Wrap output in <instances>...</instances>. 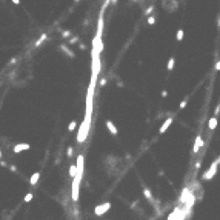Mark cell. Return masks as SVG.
Segmentation results:
<instances>
[{"instance_id": "6da1fadb", "label": "cell", "mask_w": 220, "mask_h": 220, "mask_svg": "<svg viewBox=\"0 0 220 220\" xmlns=\"http://www.w3.org/2000/svg\"><path fill=\"white\" fill-rule=\"evenodd\" d=\"M89 126H91V119L88 117H85L82 125H80V129H79V134H77V142L79 143H83L86 140L88 134H89Z\"/></svg>"}, {"instance_id": "7a4b0ae2", "label": "cell", "mask_w": 220, "mask_h": 220, "mask_svg": "<svg viewBox=\"0 0 220 220\" xmlns=\"http://www.w3.org/2000/svg\"><path fill=\"white\" fill-rule=\"evenodd\" d=\"M220 163L217 162V159L216 160H214V162L211 163V166H209V168L205 171V173H203L202 174V180L203 182H208V180H211L212 179V177L214 175H216V173H217V166H219Z\"/></svg>"}, {"instance_id": "3957f363", "label": "cell", "mask_w": 220, "mask_h": 220, "mask_svg": "<svg viewBox=\"0 0 220 220\" xmlns=\"http://www.w3.org/2000/svg\"><path fill=\"white\" fill-rule=\"evenodd\" d=\"M111 209V203L109 202H105V203H100V205H97L94 208V214L95 216H103V214L106 211H109Z\"/></svg>"}, {"instance_id": "277c9868", "label": "cell", "mask_w": 220, "mask_h": 220, "mask_svg": "<svg viewBox=\"0 0 220 220\" xmlns=\"http://www.w3.org/2000/svg\"><path fill=\"white\" fill-rule=\"evenodd\" d=\"M79 186H80V179L79 177H76V179L72 180V188H71V197H72V200L74 202H77L79 200Z\"/></svg>"}, {"instance_id": "5b68a950", "label": "cell", "mask_w": 220, "mask_h": 220, "mask_svg": "<svg viewBox=\"0 0 220 220\" xmlns=\"http://www.w3.org/2000/svg\"><path fill=\"white\" fill-rule=\"evenodd\" d=\"M77 177L79 179H82V175H83V168H85V157H83V154H80L79 157H77Z\"/></svg>"}, {"instance_id": "8992f818", "label": "cell", "mask_w": 220, "mask_h": 220, "mask_svg": "<svg viewBox=\"0 0 220 220\" xmlns=\"http://www.w3.org/2000/svg\"><path fill=\"white\" fill-rule=\"evenodd\" d=\"M202 146H203V139H202V136H197L196 142H194V146H192V154H197L198 149H200Z\"/></svg>"}, {"instance_id": "52a82bcc", "label": "cell", "mask_w": 220, "mask_h": 220, "mask_svg": "<svg viewBox=\"0 0 220 220\" xmlns=\"http://www.w3.org/2000/svg\"><path fill=\"white\" fill-rule=\"evenodd\" d=\"M29 148H31L29 143H17L14 146V152L17 154V152H22V151H28Z\"/></svg>"}, {"instance_id": "ba28073f", "label": "cell", "mask_w": 220, "mask_h": 220, "mask_svg": "<svg viewBox=\"0 0 220 220\" xmlns=\"http://www.w3.org/2000/svg\"><path fill=\"white\" fill-rule=\"evenodd\" d=\"M171 123H173V119H171V117H169V119H166V120L163 122V125L160 126V131H159V132H160V134H163V132H165V131L171 126Z\"/></svg>"}, {"instance_id": "9c48e42d", "label": "cell", "mask_w": 220, "mask_h": 220, "mask_svg": "<svg viewBox=\"0 0 220 220\" xmlns=\"http://www.w3.org/2000/svg\"><path fill=\"white\" fill-rule=\"evenodd\" d=\"M217 123H219V119H217L216 116H214V117H211V119H209V122H208V128H209L211 131H214V129H216V126H217Z\"/></svg>"}, {"instance_id": "30bf717a", "label": "cell", "mask_w": 220, "mask_h": 220, "mask_svg": "<svg viewBox=\"0 0 220 220\" xmlns=\"http://www.w3.org/2000/svg\"><path fill=\"white\" fill-rule=\"evenodd\" d=\"M106 128H108V131L112 134V136H116V134H117V128H116V125L111 120H106Z\"/></svg>"}, {"instance_id": "8fae6325", "label": "cell", "mask_w": 220, "mask_h": 220, "mask_svg": "<svg viewBox=\"0 0 220 220\" xmlns=\"http://www.w3.org/2000/svg\"><path fill=\"white\" fill-rule=\"evenodd\" d=\"M39 179H40V173L37 171V173H34L33 175L29 177V183H31V185H36L37 182H39Z\"/></svg>"}, {"instance_id": "7c38bea8", "label": "cell", "mask_w": 220, "mask_h": 220, "mask_svg": "<svg viewBox=\"0 0 220 220\" xmlns=\"http://www.w3.org/2000/svg\"><path fill=\"white\" fill-rule=\"evenodd\" d=\"M60 49H62L63 52H65V54H66L68 57H71V58L74 57V52H72L71 49H69V48H68L66 45H60Z\"/></svg>"}, {"instance_id": "4fadbf2b", "label": "cell", "mask_w": 220, "mask_h": 220, "mask_svg": "<svg viewBox=\"0 0 220 220\" xmlns=\"http://www.w3.org/2000/svg\"><path fill=\"white\" fill-rule=\"evenodd\" d=\"M46 39H48V36H46V34H42V36L39 37V40H37L36 43H34V48H39V46H40L42 43H43V42H45Z\"/></svg>"}, {"instance_id": "5bb4252c", "label": "cell", "mask_w": 220, "mask_h": 220, "mask_svg": "<svg viewBox=\"0 0 220 220\" xmlns=\"http://www.w3.org/2000/svg\"><path fill=\"white\" fill-rule=\"evenodd\" d=\"M174 65H175V58L171 57L169 60H168V63H166V69H168V71H173V69H174Z\"/></svg>"}, {"instance_id": "9a60e30c", "label": "cell", "mask_w": 220, "mask_h": 220, "mask_svg": "<svg viewBox=\"0 0 220 220\" xmlns=\"http://www.w3.org/2000/svg\"><path fill=\"white\" fill-rule=\"evenodd\" d=\"M69 175H71L72 179L77 177V166L76 165H71V168H69Z\"/></svg>"}, {"instance_id": "2e32d148", "label": "cell", "mask_w": 220, "mask_h": 220, "mask_svg": "<svg viewBox=\"0 0 220 220\" xmlns=\"http://www.w3.org/2000/svg\"><path fill=\"white\" fill-rule=\"evenodd\" d=\"M183 36H185V33H183V29H179V31H177V36H175V37H177V40H179V42H180L182 39H183Z\"/></svg>"}, {"instance_id": "e0dca14e", "label": "cell", "mask_w": 220, "mask_h": 220, "mask_svg": "<svg viewBox=\"0 0 220 220\" xmlns=\"http://www.w3.org/2000/svg\"><path fill=\"white\" fill-rule=\"evenodd\" d=\"M76 126H77V122L72 120V122L68 125V131H74V129H76Z\"/></svg>"}, {"instance_id": "ac0fdd59", "label": "cell", "mask_w": 220, "mask_h": 220, "mask_svg": "<svg viewBox=\"0 0 220 220\" xmlns=\"http://www.w3.org/2000/svg\"><path fill=\"white\" fill-rule=\"evenodd\" d=\"M186 105H188V100L185 99V100H182V102H180L179 108H180V109H185V108H186Z\"/></svg>"}, {"instance_id": "d6986e66", "label": "cell", "mask_w": 220, "mask_h": 220, "mask_svg": "<svg viewBox=\"0 0 220 220\" xmlns=\"http://www.w3.org/2000/svg\"><path fill=\"white\" fill-rule=\"evenodd\" d=\"M146 22H148V25H154L155 23V17H154V15H149Z\"/></svg>"}, {"instance_id": "ffe728a7", "label": "cell", "mask_w": 220, "mask_h": 220, "mask_svg": "<svg viewBox=\"0 0 220 220\" xmlns=\"http://www.w3.org/2000/svg\"><path fill=\"white\" fill-rule=\"evenodd\" d=\"M31 200H33V192H28V194L25 196V202L28 203V202H31Z\"/></svg>"}, {"instance_id": "44dd1931", "label": "cell", "mask_w": 220, "mask_h": 220, "mask_svg": "<svg viewBox=\"0 0 220 220\" xmlns=\"http://www.w3.org/2000/svg\"><path fill=\"white\" fill-rule=\"evenodd\" d=\"M152 11H154V6H148V8H146V11H145V15H151V14H152Z\"/></svg>"}, {"instance_id": "7402d4cb", "label": "cell", "mask_w": 220, "mask_h": 220, "mask_svg": "<svg viewBox=\"0 0 220 220\" xmlns=\"http://www.w3.org/2000/svg\"><path fill=\"white\" fill-rule=\"evenodd\" d=\"M143 192H145V196H146V197L149 198V200H152V196H151V192H149V189H145Z\"/></svg>"}, {"instance_id": "603a6c76", "label": "cell", "mask_w": 220, "mask_h": 220, "mask_svg": "<svg viewBox=\"0 0 220 220\" xmlns=\"http://www.w3.org/2000/svg\"><path fill=\"white\" fill-rule=\"evenodd\" d=\"M62 36L65 37V39H68V37L71 36V31H68V29H66V31H63V33H62Z\"/></svg>"}, {"instance_id": "cb8c5ba5", "label": "cell", "mask_w": 220, "mask_h": 220, "mask_svg": "<svg viewBox=\"0 0 220 220\" xmlns=\"http://www.w3.org/2000/svg\"><path fill=\"white\" fill-rule=\"evenodd\" d=\"M214 114H216V117L220 114V105H219V106H216V109H214Z\"/></svg>"}, {"instance_id": "d4e9b609", "label": "cell", "mask_w": 220, "mask_h": 220, "mask_svg": "<svg viewBox=\"0 0 220 220\" xmlns=\"http://www.w3.org/2000/svg\"><path fill=\"white\" fill-rule=\"evenodd\" d=\"M66 154H68V157H71V155H72V148H71V146L66 149Z\"/></svg>"}, {"instance_id": "484cf974", "label": "cell", "mask_w": 220, "mask_h": 220, "mask_svg": "<svg viewBox=\"0 0 220 220\" xmlns=\"http://www.w3.org/2000/svg\"><path fill=\"white\" fill-rule=\"evenodd\" d=\"M214 69H216V71H220V60L216 63V66H214Z\"/></svg>"}, {"instance_id": "4316f807", "label": "cell", "mask_w": 220, "mask_h": 220, "mask_svg": "<svg viewBox=\"0 0 220 220\" xmlns=\"http://www.w3.org/2000/svg\"><path fill=\"white\" fill-rule=\"evenodd\" d=\"M77 40H79V37H72V39H71V42H69V43H77Z\"/></svg>"}, {"instance_id": "83f0119b", "label": "cell", "mask_w": 220, "mask_h": 220, "mask_svg": "<svg viewBox=\"0 0 220 220\" xmlns=\"http://www.w3.org/2000/svg\"><path fill=\"white\" fill-rule=\"evenodd\" d=\"M168 95V91H162V97H166Z\"/></svg>"}, {"instance_id": "f1b7e54d", "label": "cell", "mask_w": 220, "mask_h": 220, "mask_svg": "<svg viewBox=\"0 0 220 220\" xmlns=\"http://www.w3.org/2000/svg\"><path fill=\"white\" fill-rule=\"evenodd\" d=\"M11 2H13L14 5H19V3H20V0H11Z\"/></svg>"}, {"instance_id": "f546056e", "label": "cell", "mask_w": 220, "mask_h": 220, "mask_svg": "<svg viewBox=\"0 0 220 220\" xmlns=\"http://www.w3.org/2000/svg\"><path fill=\"white\" fill-rule=\"evenodd\" d=\"M219 29H220V17H219Z\"/></svg>"}, {"instance_id": "4dcf8cb0", "label": "cell", "mask_w": 220, "mask_h": 220, "mask_svg": "<svg viewBox=\"0 0 220 220\" xmlns=\"http://www.w3.org/2000/svg\"><path fill=\"white\" fill-rule=\"evenodd\" d=\"M217 162H219V163H220V155H219V159H217Z\"/></svg>"}, {"instance_id": "1f68e13d", "label": "cell", "mask_w": 220, "mask_h": 220, "mask_svg": "<svg viewBox=\"0 0 220 220\" xmlns=\"http://www.w3.org/2000/svg\"><path fill=\"white\" fill-rule=\"evenodd\" d=\"M0 159H2V151H0Z\"/></svg>"}, {"instance_id": "d6a6232c", "label": "cell", "mask_w": 220, "mask_h": 220, "mask_svg": "<svg viewBox=\"0 0 220 220\" xmlns=\"http://www.w3.org/2000/svg\"><path fill=\"white\" fill-rule=\"evenodd\" d=\"M132 2H137V0H132Z\"/></svg>"}, {"instance_id": "836d02e7", "label": "cell", "mask_w": 220, "mask_h": 220, "mask_svg": "<svg viewBox=\"0 0 220 220\" xmlns=\"http://www.w3.org/2000/svg\"><path fill=\"white\" fill-rule=\"evenodd\" d=\"M76 2H79V0H76Z\"/></svg>"}]
</instances>
